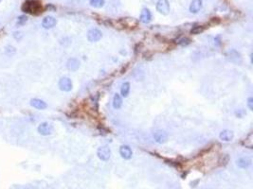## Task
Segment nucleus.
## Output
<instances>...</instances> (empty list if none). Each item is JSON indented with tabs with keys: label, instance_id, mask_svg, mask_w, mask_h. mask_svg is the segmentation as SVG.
<instances>
[{
	"label": "nucleus",
	"instance_id": "obj_21",
	"mask_svg": "<svg viewBox=\"0 0 253 189\" xmlns=\"http://www.w3.org/2000/svg\"><path fill=\"white\" fill-rule=\"evenodd\" d=\"M27 21H28V17L26 15H20L18 17V19H17L16 24H17V26L22 27V26H24V25L27 23Z\"/></svg>",
	"mask_w": 253,
	"mask_h": 189
},
{
	"label": "nucleus",
	"instance_id": "obj_18",
	"mask_svg": "<svg viewBox=\"0 0 253 189\" xmlns=\"http://www.w3.org/2000/svg\"><path fill=\"white\" fill-rule=\"evenodd\" d=\"M89 4L97 9H100L104 6L105 4V0H89Z\"/></svg>",
	"mask_w": 253,
	"mask_h": 189
},
{
	"label": "nucleus",
	"instance_id": "obj_4",
	"mask_svg": "<svg viewBox=\"0 0 253 189\" xmlns=\"http://www.w3.org/2000/svg\"><path fill=\"white\" fill-rule=\"evenodd\" d=\"M156 8L159 14L163 15H167L170 12V4L168 0H158Z\"/></svg>",
	"mask_w": 253,
	"mask_h": 189
},
{
	"label": "nucleus",
	"instance_id": "obj_16",
	"mask_svg": "<svg viewBox=\"0 0 253 189\" xmlns=\"http://www.w3.org/2000/svg\"><path fill=\"white\" fill-rule=\"evenodd\" d=\"M130 88H131L130 82H128V81L123 82L120 87V96L122 97H127L130 93Z\"/></svg>",
	"mask_w": 253,
	"mask_h": 189
},
{
	"label": "nucleus",
	"instance_id": "obj_6",
	"mask_svg": "<svg viewBox=\"0 0 253 189\" xmlns=\"http://www.w3.org/2000/svg\"><path fill=\"white\" fill-rule=\"evenodd\" d=\"M103 32L98 29H91L87 32V40L90 43H95L102 39Z\"/></svg>",
	"mask_w": 253,
	"mask_h": 189
},
{
	"label": "nucleus",
	"instance_id": "obj_22",
	"mask_svg": "<svg viewBox=\"0 0 253 189\" xmlns=\"http://www.w3.org/2000/svg\"><path fill=\"white\" fill-rule=\"evenodd\" d=\"M204 31V28L202 27V26H196V27H194V28H193L192 29V30H191V33L192 34H200L201 32H203Z\"/></svg>",
	"mask_w": 253,
	"mask_h": 189
},
{
	"label": "nucleus",
	"instance_id": "obj_19",
	"mask_svg": "<svg viewBox=\"0 0 253 189\" xmlns=\"http://www.w3.org/2000/svg\"><path fill=\"white\" fill-rule=\"evenodd\" d=\"M16 53V48L12 45H7L5 47V54L9 57H12Z\"/></svg>",
	"mask_w": 253,
	"mask_h": 189
},
{
	"label": "nucleus",
	"instance_id": "obj_17",
	"mask_svg": "<svg viewBox=\"0 0 253 189\" xmlns=\"http://www.w3.org/2000/svg\"><path fill=\"white\" fill-rule=\"evenodd\" d=\"M251 163V160L247 157H243L240 158L239 160H237V166L241 168H247L250 166Z\"/></svg>",
	"mask_w": 253,
	"mask_h": 189
},
{
	"label": "nucleus",
	"instance_id": "obj_11",
	"mask_svg": "<svg viewBox=\"0 0 253 189\" xmlns=\"http://www.w3.org/2000/svg\"><path fill=\"white\" fill-rule=\"evenodd\" d=\"M31 105L33 108L37 109V110H45L47 107V103L44 101V100L39 99V98H32V99H31Z\"/></svg>",
	"mask_w": 253,
	"mask_h": 189
},
{
	"label": "nucleus",
	"instance_id": "obj_14",
	"mask_svg": "<svg viewBox=\"0 0 253 189\" xmlns=\"http://www.w3.org/2000/svg\"><path fill=\"white\" fill-rule=\"evenodd\" d=\"M140 21L144 23V24H148L152 21V14L148 9H143L142 10L141 16H140Z\"/></svg>",
	"mask_w": 253,
	"mask_h": 189
},
{
	"label": "nucleus",
	"instance_id": "obj_25",
	"mask_svg": "<svg viewBox=\"0 0 253 189\" xmlns=\"http://www.w3.org/2000/svg\"><path fill=\"white\" fill-rule=\"evenodd\" d=\"M0 1H1V0H0Z\"/></svg>",
	"mask_w": 253,
	"mask_h": 189
},
{
	"label": "nucleus",
	"instance_id": "obj_3",
	"mask_svg": "<svg viewBox=\"0 0 253 189\" xmlns=\"http://www.w3.org/2000/svg\"><path fill=\"white\" fill-rule=\"evenodd\" d=\"M37 132H38V133L43 135V136H47L53 132V127H52V125L49 124L48 122H43L38 126Z\"/></svg>",
	"mask_w": 253,
	"mask_h": 189
},
{
	"label": "nucleus",
	"instance_id": "obj_10",
	"mask_svg": "<svg viewBox=\"0 0 253 189\" xmlns=\"http://www.w3.org/2000/svg\"><path fill=\"white\" fill-rule=\"evenodd\" d=\"M234 137V133L232 131H230V130H224L220 132L219 134V138L220 140L222 141H225V142H230L233 139Z\"/></svg>",
	"mask_w": 253,
	"mask_h": 189
},
{
	"label": "nucleus",
	"instance_id": "obj_13",
	"mask_svg": "<svg viewBox=\"0 0 253 189\" xmlns=\"http://www.w3.org/2000/svg\"><path fill=\"white\" fill-rule=\"evenodd\" d=\"M67 67L68 70L70 71H77L80 67V61L79 60L75 59V58H71L67 61Z\"/></svg>",
	"mask_w": 253,
	"mask_h": 189
},
{
	"label": "nucleus",
	"instance_id": "obj_7",
	"mask_svg": "<svg viewBox=\"0 0 253 189\" xmlns=\"http://www.w3.org/2000/svg\"><path fill=\"white\" fill-rule=\"evenodd\" d=\"M153 137H154L155 141L158 144H164V143H166L168 141L167 132L162 131V130H157V131L154 132Z\"/></svg>",
	"mask_w": 253,
	"mask_h": 189
},
{
	"label": "nucleus",
	"instance_id": "obj_2",
	"mask_svg": "<svg viewBox=\"0 0 253 189\" xmlns=\"http://www.w3.org/2000/svg\"><path fill=\"white\" fill-rule=\"evenodd\" d=\"M58 86H59V89L63 92H70L73 88V83L69 78L63 77L60 79Z\"/></svg>",
	"mask_w": 253,
	"mask_h": 189
},
{
	"label": "nucleus",
	"instance_id": "obj_23",
	"mask_svg": "<svg viewBox=\"0 0 253 189\" xmlns=\"http://www.w3.org/2000/svg\"><path fill=\"white\" fill-rule=\"evenodd\" d=\"M14 37L15 38L17 41H20L22 39V37H23V33L20 32V31H16V32L14 33Z\"/></svg>",
	"mask_w": 253,
	"mask_h": 189
},
{
	"label": "nucleus",
	"instance_id": "obj_24",
	"mask_svg": "<svg viewBox=\"0 0 253 189\" xmlns=\"http://www.w3.org/2000/svg\"><path fill=\"white\" fill-rule=\"evenodd\" d=\"M247 106H248V108H249L250 111L253 110V98L252 97H249L247 99Z\"/></svg>",
	"mask_w": 253,
	"mask_h": 189
},
{
	"label": "nucleus",
	"instance_id": "obj_20",
	"mask_svg": "<svg viewBox=\"0 0 253 189\" xmlns=\"http://www.w3.org/2000/svg\"><path fill=\"white\" fill-rule=\"evenodd\" d=\"M191 40L189 39V38H186V37H183V38H180L178 41H176V44L181 45V46H187L188 45L191 44Z\"/></svg>",
	"mask_w": 253,
	"mask_h": 189
},
{
	"label": "nucleus",
	"instance_id": "obj_1",
	"mask_svg": "<svg viewBox=\"0 0 253 189\" xmlns=\"http://www.w3.org/2000/svg\"><path fill=\"white\" fill-rule=\"evenodd\" d=\"M22 10L27 14H37L38 11L41 10V5L35 0H29L23 4Z\"/></svg>",
	"mask_w": 253,
	"mask_h": 189
},
{
	"label": "nucleus",
	"instance_id": "obj_12",
	"mask_svg": "<svg viewBox=\"0 0 253 189\" xmlns=\"http://www.w3.org/2000/svg\"><path fill=\"white\" fill-rule=\"evenodd\" d=\"M202 6H203V1L202 0H193L191 5H190L189 10L192 14H197L202 9Z\"/></svg>",
	"mask_w": 253,
	"mask_h": 189
},
{
	"label": "nucleus",
	"instance_id": "obj_5",
	"mask_svg": "<svg viewBox=\"0 0 253 189\" xmlns=\"http://www.w3.org/2000/svg\"><path fill=\"white\" fill-rule=\"evenodd\" d=\"M97 155L100 160L108 161L111 157V149L107 146L100 147L97 150Z\"/></svg>",
	"mask_w": 253,
	"mask_h": 189
},
{
	"label": "nucleus",
	"instance_id": "obj_8",
	"mask_svg": "<svg viewBox=\"0 0 253 189\" xmlns=\"http://www.w3.org/2000/svg\"><path fill=\"white\" fill-rule=\"evenodd\" d=\"M120 154L121 158H123L124 160H130L133 156V151L129 146L122 145L120 148Z\"/></svg>",
	"mask_w": 253,
	"mask_h": 189
},
{
	"label": "nucleus",
	"instance_id": "obj_9",
	"mask_svg": "<svg viewBox=\"0 0 253 189\" xmlns=\"http://www.w3.org/2000/svg\"><path fill=\"white\" fill-rule=\"evenodd\" d=\"M56 24H57V21L54 17L46 16L42 21V27L46 30H49V29H52L53 27H55Z\"/></svg>",
	"mask_w": 253,
	"mask_h": 189
},
{
	"label": "nucleus",
	"instance_id": "obj_15",
	"mask_svg": "<svg viewBox=\"0 0 253 189\" xmlns=\"http://www.w3.org/2000/svg\"><path fill=\"white\" fill-rule=\"evenodd\" d=\"M121 106H122V96L120 94L116 93L113 97V108L119 110Z\"/></svg>",
	"mask_w": 253,
	"mask_h": 189
}]
</instances>
